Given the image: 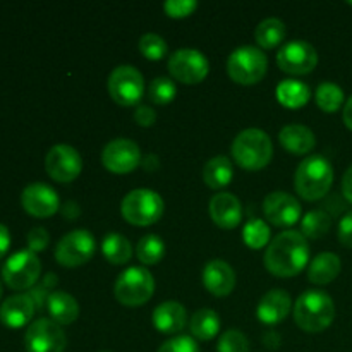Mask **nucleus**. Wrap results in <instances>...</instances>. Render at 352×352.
I'll return each mask as SVG.
<instances>
[{
  "mask_svg": "<svg viewBox=\"0 0 352 352\" xmlns=\"http://www.w3.org/2000/svg\"><path fill=\"white\" fill-rule=\"evenodd\" d=\"M309 261L308 239L299 230H284L270 241L265 253L268 272L277 277H294Z\"/></svg>",
  "mask_w": 352,
  "mask_h": 352,
  "instance_id": "1",
  "label": "nucleus"
},
{
  "mask_svg": "<svg viewBox=\"0 0 352 352\" xmlns=\"http://www.w3.org/2000/svg\"><path fill=\"white\" fill-rule=\"evenodd\" d=\"M294 318L306 332H322L329 329L336 318L333 299L323 291H305L296 301Z\"/></svg>",
  "mask_w": 352,
  "mask_h": 352,
  "instance_id": "2",
  "label": "nucleus"
},
{
  "mask_svg": "<svg viewBox=\"0 0 352 352\" xmlns=\"http://www.w3.org/2000/svg\"><path fill=\"white\" fill-rule=\"evenodd\" d=\"M296 191L308 201L323 198L333 182L332 164L322 155H309L296 170Z\"/></svg>",
  "mask_w": 352,
  "mask_h": 352,
  "instance_id": "3",
  "label": "nucleus"
},
{
  "mask_svg": "<svg viewBox=\"0 0 352 352\" xmlns=\"http://www.w3.org/2000/svg\"><path fill=\"white\" fill-rule=\"evenodd\" d=\"M232 155L237 164L248 170H258L268 165L274 155L270 136L258 127L241 131L232 143Z\"/></svg>",
  "mask_w": 352,
  "mask_h": 352,
  "instance_id": "4",
  "label": "nucleus"
},
{
  "mask_svg": "<svg viewBox=\"0 0 352 352\" xmlns=\"http://www.w3.org/2000/svg\"><path fill=\"white\" fill-rule=\"evenodd\" d=\"M164 199L153 189H133L124 196L120 203L122 217L134 226H150L155 223L164 213Z\"/></svg>",
  "mask_w": 352,
  "mask_h": 352,
  "instance_id": "5",
  "label": "nucleus"
},
{
  "mask_svg": "<svg viewBox=\"0 0 352 352\" xmlns=\"http://www.w3.org/2000/svg\"><path fill=\"white\" fill-rule=\"evenodd\" d=\"M268 58L258 47L243 45L237 47L227 58V72L230 78L241 85H254L265 76Z\"/></svg>",
  "mask_w": 352,
  "mask_h": 352,
  "instance_id": "6",
  "label": "nucleus"
},
{
  "mask_svg": "<svg viewBox=\"0 0 352 352\" xmlns=\"http://www.w3.org/2000/svg\"><path fill=\"white\" fill-rule=\"evenodd\" d=\"M153 275L143 267H131L119 275L116 282L117 301L126 306H141L153 296Z\"/></svg>",
  "mask_w": 352,
  "mask_h": 352,
  "instance_id": "7",
  "label": "nucleus"
},
{
  "mask_svg": "<svg viewBox=\"0 0 352 352\" xmlns=\"http://www.w3.org/2000/svg\"><path fill=\"white\" fill-rule=\"evenodd\" d=\"M41 274V263L36 253L23 250L14 253L2 267V278L14 291L31 289Z\"/></svg>",
  "mask_w": 352,
  "mask_h": 352,
  "instance_id": "8",
  "label": "nucleus"
},
{
  "mask_svg": "<svg viewBox=\"0 0 352 352\" xmlns=\"http://www.w3.org/2000/svg\"><path fill=\"white\" fill-rule=\"evenodd\" d=\"M96 250V241L86 229H76L65 234L55 248V260L62 267H79L91 260Z\"/></svg>",
  "mask_w": 352,
  "mask_h": 352,
  "instance_id": "9",
  "label": "nucleus"
},
{
  "mask_svg": "<svg viewBox=\"0 0 352 352\" xmlns=\"http://www.w3.org/2000/svg\"><path fill=\"white\" fill-rule=\"evenodd\" d=\"M110 96L120 105H134L144 93L143 74L134 65H117L107 81Z\"/></svg>",
  "mask_w": 352,
  "mask_h": 352,
  "instance_id": "10",
  "label": "nucleus"
},
{
  "mask_svg": "<svg viewBox=\"0 0 352 352\" xmlns=\"http://www.w3.org/2000/svg\"><path fill=\"white\" fill-rule=\"evenodd\" d=\"M67 346L64 330L48 318H38L28 327L24 336L26 352H64Z\"/></svg>",
  "mask_w": 352,
  "mask_h": 352,
  "instance_id": "11",
  "label": "nucleus"
},
{
  "mask_svg": "<svg viewBox=\"0 0 352 352\" xmlns=\"http://www.w3.org/2000/svg\"><path fill=\"white\" fill-rule=\"evenodd\" d=\"M208 58L196 48H179L168 58V71L177 81L196 85L208 74Z\"/></svg>",
  "mask_w": 352,
  "mask_h": 352,
  "instance_id": "12",
  "label": "nucleus"
},
{
  "mask_svg": "<svg viewBox=\"0 0 352 352\" xmlns=\"http://www.w3.org/2000/svg\"><path fill=\"white\" fill-rule=\"evenodd\" d=\"M277 64L289 74H308L318 64V52L306 40H291L278 50Z\"/></svg>",
  "mask_w": 352,
  "mask_h": 352,
  "instance_id": "13",
  "label": "nucleus"
},
{
  "mask_svg": "<svg viewBox=\"0 0 352 352\" xmlns=\"http://www.w3.org/2000/svg\"><path fill=\"white\" fill-rule=\"evenodd\" d=\"M45 168L48 175L58 182H71L81 174L82 158L71 144H55L48 150L45 158Z\"/></svg>",
  "mask_w": 352,
  "mask_h": 352,
  "instance_id": "14",
  "label": "nucleus"
},
{
  "mask_svg": "<svg viewBox=\"0 0 352 352\" xmlns=\"http://www.w3.org/2000/svg\"><path fill=\"white\" fill-rule=\"evenodd\" d=\"M102 162L110 172L127 174L141 164V150L136 141L127 140V138H116L103 148Z\"/></svg>",
  "mask_w": 352,
  "mask_h": 352,
  "instance_id": "15",
  "label": "nucleus"
},
{
  "mask_svg": "<svg viewBox=\"0 0 352 352\" xmlns=\"http://www.w3.org/2000/svg\"><path fill=\"white\" fill-rule=\"evenodd\" d=\"M21 205L30 215L45 219V217L54 215L60 208V199L52 186L45 182H33L23 189Z\"/></svg>",
  "mask_w": 352,
  "mask_h": 352,
  "instance_id": "16",
  "label": "nucleus"
},
{
  "mask_svg": "<svg viewBox=\"0 0 352 352\" xmlns=\"http://www.w3.org/2000/svg\"><path fill=\"white\" fill-rule=\"evenodd\" d=\"M265 217L277 227H291L301 217V205L285 191H274L263 201Z\"/></svg>",
  "mask_w": 352,
  "mask_h": 352,
  "instance_id": "17",
  "label": "nucleus"
},
{
  "mask_svg": "<svg viewBox=\"0 0 352 352\" xmlns=\"http://www.w3.org/2000/svg\"><path fill=\"white\" fill-rule=\"evenodd\" d=\"M210 217L222 229H232L243 219V206L232 192H217L210 199Z\"/></svg>",
  "mask_w": 352,
  "mask_h": 352,
  "instance_id": "18",
  "label": "nucleus"
},
{
  "mask_svg": "<svg viewBox=\"0 0 352 352\" xmlns=\"http://www.w3.org/2000/svg\"><path fill=\"white\" fill-rule=\"evenodd\" d=\"M203 284L212 294L227 296L236 285V272L227 261L212 260L203 268Z\"/></svg>",
  "mask_w": 352,
  "mask_h": 352,
  "instance_id": "19",
  "label": "nucleus"
},
{
  "mask_svg": "<svg viewBox=\"0 0 352 352\" xmlns=\"http://www.w3.org/2000/svg\"><path fill=\"white\" fill-rule=\"evenodd\" d=\"M34 301L30 294H16L7 298L0 306V322L9 329H21L34 315Z\"/></svg>",
  "mask_w": 352,
  "mask_h": 352,
  "instance_id": "20",
  "label": "nucleus"
},
{
  "mask_svg": "<svg viewBox=\"0 0 352 352\" xmlns=\"http://www.w3.org/2000/svg\"><path fill=\"white\" fill-rule=\"evenodd\" d=\"M291 296L282 289H272L260 299L256 308V316L265 325L280 323L291 311Z\"/></svg>",
  "mask_w": 352,
  "mask_h": 352,
  "instance_id": "21",
  "label": "nucleus"
},
{
  "mask_svg": "<svg viewBox=\"0 0 352 352\" xmlns=\"http://www.w3.org/2000/svg\"><path fill=\"white\" fill-rule=\"evenodd\" d=\"M188 322L186 308L177 301H165L158 305L153 311V325L162 333L181 332Z\"/></svg>",
  "mask_w": 352,
  "mask_h": 352,
  "instance_id": "22",
  "label": "nucleus"
},
{
  "mask_svg": "<svg viewBox=\"0 0 352 352\" xmlns=\"http://www.w3.org/2000/svg\"><path fill=\"white\" fill-rule=\"evenodd\" d=\"M278 140L285 150L296 155L309 153L316 144L315 133L302 124H289V126L282 127Z\"/></svg>",
  "mask_w": 352,
  "mask_h": 352,
  "instance_id": "23",
  "label": "nucleus"
},
{
  "mask_svg": "<svg viewBox=\"0 0 352 352\" xmlns=\"http://www.w3.org/2000/svg\"><path fill=\"white\" fill-rule=\"evenodd\" d=\"M47 309L50 313L52 320L57 325H69V323L76 322L79 316V305L71 294L62 291L50 292L47 301Z\"/></svg>",
  "mask_w": 352,
  "mask_h": 352,
  "instance_id": "24",
  "label": "nucleus"
},
{
  "mask_svg": "<svg viewBox=\"0 0 352 352\" xmlns=\"http://www.w3.org/2000/svg\"><path fill=\"white\" fill-rule=\"evenodd\" d=\"M340 258L336 253H320L311 260L308 268V278L313 284H329L336 280L337 275L340 274Z\"/></svg>",
  "mask_w": 352,
  "mask_h": 352,
  "instance_id": "25",
  "label": "nucleus"
},
{
  "mask_svg": "<svg viewBox=\"0 0 352 352\" xmlns=\"http://www.w3.org/2000/svg\"><path fill=\"white\" fill-rule=\"evenodd\" d=\"M311 89L299 79H282L277 86V98L289 109H298L308 103Z\"/></svg>",
  "mask_w": 352,
  "mask_h": 352,
  "instance_id": "26",
  "label": "nucleus"
},
{
  "mask_svg": "<svg viewBox=\"0 0 352 352\" xmlns=\"http://www.w3.org/2000/svg\"><path fill=\"white\" fill-rule=\"evenodd\" d=\"M234 177V168L232 164L227 157L219 155V157L210 158L208 162L203 167V179H205L206 184L213 189L223 188V186L229 184Z\"/></svg>",
  "mask_w": 352,
  "mask_h": 352,
  "instance_id": "27",
  "label": "nucleus"
},
{
  "mask_svg": "<svg viewBox=\"0 0 352 352\" xmlns=\"http://www.w3.org/2000/svg\"><path fill=\"white\" fill-rule=\"evenodd\" d=\"M102 251L103 256L113 265L127 263L133 256V246H131L129 239L119 232H109L103 237Z\"/></svg>",
  "mask_w": 352,
  "mask_h": 352,
  "instance_id": "28",
  "label": "nucleus"
},
{
  "mask_svg": "<svg viewBox=\"0 0 352 352\" xmlns=\"http://www.w3.org/2000/svg\"><path fill=\"white\" fill-rule=\"evenodd\" d=\"M189 329H191L192 337H196V339L199 340L213 339L220 330L219 313L208 308L198 309V311L191 316Z\"/></svg>",
  "mask_w": 352,
  "mask_h": 352,
  "instance_id": "29",
  "label": "nucleus"
},
{
  "mask_svg": "<svg viewBox=\"0 0 352 352\" xmlns=\"http://www.w3.org/2000/svg\"><path fill=\"white\" fill-rule=\"evenodd\" d=\"M258 45L263 48H274L285 38V24L278 17H267L261 21L254 31Z\"/></svg>",
  "mask_w": 352,
  "mask_h": 352,
  "instance_id": "30",
  "label": "nucleus"
},
{
  "mask_svg": "<svg viewBox=\"0 0 352 352\" xmlns=\"http://www.w3.org/2000/svg\"><path fill=\"white\" fill-rule=\"evenodd\" d=\"M332 227V219L323 210H311L301 220V234L311 239H320L325 236Z\"/></svg>",
  "mask_w": 352,
  "mask_h": 352,
  "instance_id": "31",
  "label": "nucleus"
},
{
  "mask_svg": "<svg viewBox=\"0 0 352 352\" xmlns=\"http://www.w3.org/2000/svg\"><path fill=\"white\" fill-rule=\"evenodd\" d=\"M136 254L144 265L158 263L165 256V243L155 234H146L138 243Z\"/></svg>",
  "mask_w": 352,
  "mask_h": 352,
  "instance_id": "32",
  "label": "nucleus"
},
{
  "mask_svg": "<svg viewBox=\"0 0 352 352\" xmlns=\"http://www.w3.org/2000/svg\"><path fill=\"white\" fill-rule=\"evenodd\" d=\"M344 102V89L332 81L320 82L316 88V103L325 112H336Z\"/></svg>",
  "mask_w": 352,
  "mask_h": 352,
  "instance_id": "33",
  "label": "nucleus"
},
{
  "mask_svg": "<svg viewBox=\"0 0 352 352\" xmlns=\"http://www.w3.org/2000/svg\"><path fill=\"white\" fill-rule=\"evenodd\" d=\"M243 239L253 250H260L270 241V227L265 220L251 219L243 229Z\"/></svg>",
  "mask_w": 352,
  "mask_h": 352,
  "instance_id": "34",
  "label": "nucleus"
},
{
  "mask_svg": "<svg viewBox=\"0 0 352 352\" xmlns=\"http://www.w3.org/2000/svg\"><path fill=\"white\" fill-rule=\"evenodd\" d=\"M175 93H177L175 82L170 78H167V76H158V78H155L150 82V89H148L150 100L153 103H158V105L172 102L175 98Z\"/></svg>",
  "mask_w": 352,
  "mask_h": 352,
  "instance_id": "35",
  "label": "nucleus"
},
{
  "mask_svg": "<svg viewBox=\"0 0 352 352\" xmlns=\"http://www.w3.org/2000/svg\"><path fill=\"white\" fill-rule=\"evenodd\" d=\"M140 50L141 54L151 60H158V58L165 57L168 52L167 41L157 33H144L140 38Z\"/></svg>",
  "mask_w": 352,
  "mask_h": 352,
  "instance_id": "36",
  "label": "nucleus"
},
{
  "mask_svg": "<svg viewBox=\"0 0 352 352\" xmlns=\"http://www.w3.org/2000/svg\"><path fill=\"white\" fill-rule=\"evenodd\" d=\"M217 352H250V342L239 330H227L220 336Z\"/></svg>",
  "mask_w": 352,
  "mask_h": 352,
  "instance_id": "37",
  "label": "nucleus"
},
{
  "mask_svg": "<svg viewBox=\"0 0 352 352\" xmlns=\"http://www.w3.org/2000/svg\"><path fill=\"white\" fill-rule=\"evenodd\" d=\"M158 352H199V346L191 336H177L162 344Z\"/></svg>",
  "mask_w": 352,
  "mask_h": 352,
  "instance_id": "38",
  "label": "nucleus"
},
{
  "mask_svg": "<svg viewBox=\"0 0 352 352\" xmlns=\"http://www.w3.org/2000/svg\"><path fill=\"white\" fill-rule=\"evenodd\" d=\"M198 7L196 0H167L164 3L165 12L170 17H186L192 14Z\"/></svg>",
  "mask_w": 352,
  "mask_h": 352,
  "instance_id": "39",
  "label": "nucleus"
},
{
  "mask_svg": "<svg viewBox=\"0 0 352 352\" xmlns=\"http://www.w3.org/2000/svg\"><path fill=\"white\" fill-rule=\"evenodd\" d=\"M48 243H50V237H48L47 229H43V227H34L28 234V248L33 253L43 251L48 246Z\"/></svg>",
  "mask_w": 352,
  "mask_h": 352,
  "instance_id": "40",
  "label": "nucleus"
},
{
  "mask_svg": "<svg viewBox=\"0 0 352 352\" xmlns=\"http://www.w3.org/2000/svg\"><path fill=\"white\" fill-rule=\"evenodd\" d=\"M134 120L140 126L150 127L157 120V113H155V110L150 105H138L136 110H134Z\"/></svg>",
  "mask_w": 352,
  "mask_h": 352,
  "instance_id": "41",
  "label": "nucleus"
},
{
  "mask_svg": "<svg viewBox=\"0 0 352 352\" xmlns=\"http://www.w3.org/2000/svg\"><path fill=\"white\" fill-rule=\"evenodd\" d=\"M339 241L344 246L352 248V212L346 213L339 222Z\"/></svg>",
  "mask_w": 352,
  "mask_h": 352,
  "instance_id": "42",
  "label": "nucleus"
},
{
  "mask_svg": "<svg viewBox=\"0 0 352 352\" xmlns=\"http://www.w3.org/2000/svg\"><path fill=\"white\" fill-rule=\"evenodd\" d=\"M60 210H62V215L69 220H74L76 217H79V213H81V208H79V205L74 201V199L65 201L64 206H60Z\"/></svg>",
  "mask_w": 352,
  "mask_h": 352,
  "instance_id": "43",
  "label": "nucleus"
},
{
  "mask_svg": "<svg viewBox=\"0 0 352 352\" xmlns=\"http://www.w3.org/2000/svg\"><path fill=\"white\" fill-rule=\"evenodd\" d=\"M28 294L31 296V299L34 301V306H41L43 302L48 301V289H45L43 285H40V287H33V291L28 292Z\"/></svg>",
  "mask_w": 352,
  "mask_h": 352,
  "instance_id": "44",
  "label": "nucleus"
},
{
  "mask_svg": "<svg viewBox=\"0 0 352 352\" xmlns=\"http://www.w3.org/2000/svg\"><path fill=\"white\" fill-rule=\"evenodd\" d=\"M9 246H10L9 229H7L6 226H2V223H0V260L6 256V253L9 251Z\"/></svg>",
  "mask_w": 352,
  "mask_h": 352,
  "instance_id": "45",
  "label": "nucleus"
},
{
  "mask_svg": "<svg viewBox=\"0 0 352 352\" xmlns=\"http://www.w3.org/2000/svg\"><path fill=\"white\" fill-rule=\"evenodd\" d=\"M342 192L346 196V199L349 203H352V165L346 170L342 179Z\"/></svg>",
  "mask_w": 352,
  "mask_h": 352,
  "instance_id": "46",
  "label": "nucleus"
},
{
  "mask_svg": "<svg viewBox=\"0 0 352 352\" xmlns=\"http://www.w3.org/2000/svg\"><path fill=\"white\" fill-rule=\"evenodd\" d=\"M141 162H143V167L146 168V170H157L158 165H160V160H158V157L155 153L146 155Z\"/></svg>",
  "mask_w": 352,
  "mask_h": 352,
  "instance_id": "47",
  "label": "nucleus"
},
{
  "mask_svg": "<svg viewBox=\"0 0 352 352\" xmlns=\"http://www.w3.org/2000/svg\"><path fill=\"white\" fill-rule=\"evenodd\" d=\"M263 342L265 346L274 349V347H278V344H280V336L277 332H267L263 337Z\"/></svg>",
  "mask_w": 352,
  "mask_h": 352,
  "instance_id": "48",
  "label": "nucleus"
},
{
  "mask_svg": "<svg viewBox=\"0 0 352 352\" xmlns=\"http://www.w3.org/2000/svg\"><path fill=\"white\" fill-rule=\"evenodd\" d=\"M344 122L349 129H352V95L346 102V107H344Z\"/></svg>",
  "mask_w": 352,
  "mask_h": 352,
  "instance_id": "49",
  "label": "nucleus"
},
{
  "mask_svg": "<svg viewBox=\"0 0 352 352\" xmlns=\"http://www.w3.org/2000/svg\"><path fill=\"white\" fill-rule=\"evenodd\" d=\"M54 285H57V277H55V274H47V277H45L43 280V287L50 289L54 287Z\"/></svg>",
  "mask_w": 352,
  "mask_h": 352,
  "instance_id": "50",
  "label": "nucleus"
},
{
  "mask_svg": "<svg viewBox=\"0 0 352 352\" xmlns=\"http://www.w3.org/2000/svg\"><path fill=\"white\" fill-rule=\"evenodd\" d=\"M0 296H2V284H0Z\"/></svg>",
  "mask_w": 352,
  "mask_h": 352,
  "instance_id": "51",
  "label": "nucleus"
},
{
  "mask_svg": "<svg viewBox=\"0 0 352 352\" xmlns=\"http://www.w3.org/2000/svg\"><path fill=\"white\" fill-rule=\"evenodd\" d=\"M100 352H112V351H100Z\"/></svg>",
  "mask_w": 352,
  "mask_h": 352,
  "instance_id": "52",
  "label": "nucleus"
},
{
  "mask_svg": "<svg viewBox=\"0 0 352 352\" xmlns=\"http://www.w3.org/2000/svg\"><path fill=\"white\" fill-rule=\"evenodd\" d=\"M351 6H352V0H351Z\"/></svg>",
  "mask_w": 352,
  "mask_h": 352,
  "instance_id": "53",
  "label": "nucleus"
}]
</instances>
